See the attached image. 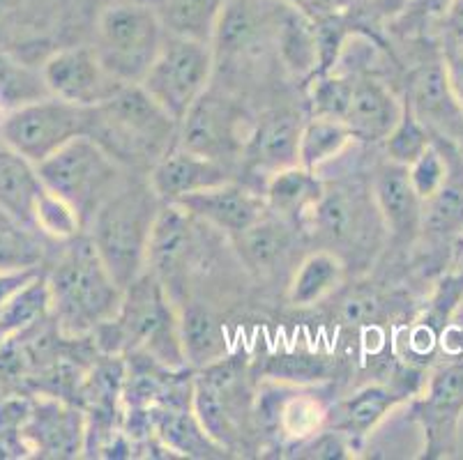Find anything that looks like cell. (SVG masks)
I'll list each match as a JSON object with an SVG mask.
<instances>
[{
  "instance_id": "obj_1",
  "label": "cell",
  "mask_w": 463,
  "mask_h": 460,
  "mask_svg": "<svg viewBox=\"0 0 463 460\" xmlns=\"http://www.w3.org/2000/svg\"><path fill=\"white\" fill-rule=\"evenodd\" d=\"M92 339L104 354L143 352L171 371L187 369L180 318L171 309L166 286L148 269L125 288L118 314L99 324Z\"/></svg>"
},
{
  "instance_id": "obj_2",
  "label": "cell",
  "mask_w": 463,
  "mask_h": 460,
  "mask_svg": "<svg viewBox=\"0 0 463 460\" xmlns=\"http://www.w3.org/2000/svg\"><path fill=\"white\" fill-rule=\"evenodd\" d=\"M88 136L118 164L153 168L178 143V122L134 83L90 108Z\"/></svg>"
},
{
  "instance_id": "obj_3",
  "label": "cell",
  "mask_w": 463,
  "mask_h": 460,
  "mask_svg": "<svg viewBox=\"0 0 463 460\" xmlns=\"http://www.w3.org/2000/svg\"><path fill=\"white\" fill-rule=\"evenodd\" d=\"M52 318L65 336H88L118 314L125 290L99 258L92 239H77L46 277Z\"/></svg>"
},
{
  "instance_id": "obj_4",
  "label": "cell",
  "mask_w": 463,
  "mask_h": 460,
  "mask_svg": "<svg viewBox=\"0 0 463 460\" xmlns=\"http://www.w3.org/2000/svg\"><path fill=\"white\" fill-rule=\"evenodd\" d=\"M162 208L150 183H128L90 219L92 244L123 290L148 269L150 238Z\"/></svg>"
},
{
  "instance_id": "obj_5",
  "label": "cell",
  "mask_w": 463,
  "mask_h": 460,
  "mask_svg": "<svg viewBox=\"0 0 463 460\" xmlns=\"http://www.w3.org/2000/svg\"><path fill=\"white\" fill-rule=\"evenodd\" d=\"M166 35L162 21L146 3L123 0L99 14L92 49L118 83L134 86L148 74Z\"/></svg>"
},
{
  "instance_id": "obj_6",
  "label": "cell",
  "mask_w": 463,
  "mask_h": 460,
  "mask_svg": "<svg viewBox=\"0 0 463 460\" xmlns=\"http://www.w3.org/2000/svg\"><path fill=\"white\" fill-rule=\"evenodd\" d=\"M42 187L67 201L90 223L102 202L120 187L118 162L90 136H79L37 166Z\"/></svg>"
},
{
  "instance_id": "obj_7",
  "label": "cell",
  "mask_w": 463,
  "mask_h": 460,
  "mask_svg": "<svg viewBox=\"0 0 463 460\" xmlns=\"http://www.w3.org/2000/svg\"><path fill=\"white\" fill-rule=\"evenodd\" d=\"M214 67L210 42L166 35L159 56L138 86L180 125L192 104L208 90Z\"/></svg>"
},
{
  "instance_id": "obj_8",
  "label": "cell",
  "mask_w": 463,
  "mask_h": 460,
  "mask_svg": "<svg viewBox=\"0 0 463 460\" xmlns=\"http://www.w3.org/2000/svg\"><path fill=\"white\" fill-rule=\"evenodd\" d=\"M90 108L49 97L28 101L0 122V136L35 166L79 136H88Z\"/></svg>"
},
{
  "instance_id": "obj_9",
  "label": "cell",
  "mask_w": 463,
  "mask_h": 460,
  "mask_svg": "<svg viewBox=\"0 0 463 460\" xmlns=\"http://www.w3.org/2000/svg\"><path fill=\"white\" fill-rule=\"evenodd\" d=\"M408 417L422 430V458L443 460L457 455L463 417V364L440 366L429 378L422 394L412 400Z\"/></svg>"
},
{
  "instance_id": "obj_10",
  "label": "cell",
  "mask_w": 463,
  "mask_h": 460,
  "mask_svg": "<svg viewBox=\"0 0 463 460\" xmlns=\"http://www.w3.org/2000/svg\"><path fill=\"white\" fill-rule=\"evenodd\" d=\"M240 122L242 116L233 101L219 92L205 90L180 120L175 147H184L231 166L235 159L242 157L247 146V141L240 138Z\"/></svg>"
},
{
  "instance_id": "obj_11",
  "label": "cell",
  "mask_w": 463,
  "mask_h": 460,
  "mask_svg": "<svg viewBox=\"0 0 463 460\" xmlns=\"http://www.w3.org/2000/svg\"><path fill=\"white\" fill-rule=\"evenodd\" d=\"M24 437L33 455L53 460L79 458L86 451V412L74 400L37 396L31 400Z\"/></svg>"
},
{
  "instance_id": "obj_12",
  "label": "cell",
  "mask_w": 463,
  "mask_h": 460,
  "mask_svg": "<svg viewBox=\"0 0 463 460\" xmlns=\"http://www.w3.org/2000/svg\"><path fill=\"white\" fill-rule=\"evenodd\" d=\"M42 79L53 97L86 108L102 104L123 88L104 70L92 46H71L53 53L44 62Z\"/></svg>"
},
{
  "instance_id": "obj_13",
  "label": "cell",
  "mask_w": 463,
  "mask_h": 460,
  "mask_svg": "<svg viewBox=\"0 0 463 460\" xmlns=\"http://www.w3.org/2000/svg\"><path fill=\"white\" fill-rule=\"evenodd\" d=\"M406 104L433 138L463 141V101L452 83L448 62H424L412 71Z\"/></svg>"
},
{
  "instance_id": "obj_14",
  "label": "cell",
  "mask_w": 463,
  "mask_h": 460,
  "mask_svg": "<svg viewBox=\"0 0 463 460\" xmlns=\"http://www.w3.org/2000/svg\"><path fill=\"white\" fill-rule=\"evenodd\" d=\"M327 415L330 408H326V403L311 391L270 390L263 396L259 394L256 400L259 428H263L268 436L281 437L286 446L326 428Z\"/></svg>"
},
{
  "instance_id": "obj_15",
  "label": "cell",
  "mask_w": 463,
  "mask_h": 460,
  "mask_svg": "<svg viewBox=\"0 0 463 460\" xmlns=\"http://www.w3.org/2000/svg\"><path fill=\"white\" fill-rule=\"evenodd\" d=\"M171 205H180L194 219L224 230L231 238L245 233L247 228H251L270 214L263 196L240 187L233 180L219 184V187L180 198L178 202H171Z\"/></svg>"
},
{
  "instance_id": "obj_16",
  "label": "cell",
  "mask_w": 463,
  "mask_h": 460,
  "mask_svg": "<svg viewBox=\"0 0 463 460\" xmlns=\"http://www.w3.org/2000/svg\"><path fill=\"white\" fill-rule=\"evenodd\" d=\"M376 201L364 198L357 189H336L323 193L309 217L314 219V230L318 238L335 247H360L372 239Z\"/></svg>"
},
{
  "instance_id": "obj_17",
  "label": "cell",
  "mask_w": 463,
  "mask_h": 460,
  "mask_svg": "<svg viewBox=\"0 0 463 460\" xmlns=\"http://www.w3.org/2000/svg\"><path fill=\"white\" fill-rule=\"evenodd\" d=\"M231 180H233L231 166L184 150V147H174L166 152L150 168L148 175L150 187L162 198V202H178L180 198L219 187Z\"/></svg>"
},
{
  "instance_id": "obj_18",
  "label": "cell",
  "mask_w": 463,
  "mask_h": 460,
  "mask_svg": "<svg viewBox=\"0 0 463 460\" xmlns=\"http://www.w3.org/2000/svg\"><path fill=\"white\" fill-rule=\"evenodd\" d=\"M373 201L383 223L392 230L394 238L411 239L422 228V198L415 193L408 177V166L387 159L373 177Z\"/></svg>"
},
{
  "instance_id": "obj_19",
  "label": "cell",
  "mask_w": 463,
  "mask_h": 460,
  "mask_svg": "<svg viewBox=\"0 0 463 460\" xmlns=\"http://www.w3.org/2000/svg\"><path fill=\"white\" fill-rule=\"evenodd\" d=\"M403 113V104L394 92L372 76H355L353 95L344 122L353 138L367 143L385 141Z\"/></svg>"
},
{
  "instance_id": "obj_20",
  "label": "cell",
  "mask_w": 463,
  "mask_h": 460,
  "mask_svg": "<svg viewBox=\"0 0 463 460\" xmlns=\"http://www.w3.org/2000/svg\"><path fill=\"white\" fill-rule=\"evenodd\" d=\"M300 134V117L288 111L268 113L247 138L242 157L251 168L268 173V175L281 171V168L296 166L300 164V157H298Z\"/></svg>"
},
{
  "instance_id": "obj_21",
  "label": "cell",
  "mask_w": 463,
  "mask_h": 460,
  "mask_svg": "<svg viewBox=\"0 0 463 460\" xmlns=\"http://www.w3.org/2000/svg\"><path fill=\"white\" fill-rule=\"evenodd\" d=\"M153 436L174 455L184 458H224L226 449L208 436L192 408L180 405H150L146 408Z\"/></svg>"
},
{
  "instance_id": "obj_22",
  "label": "cell",
  "mask_w": 463,
  "mask_h": 460,
  "mask_svg": "<svg viewBox=\"0 0 463 460\" xmlns=\"http://www.w3.org/2000/svg\"><path fill=\"white\" fill-rule=\"evenodd\" d=\"M192 221L194 217L187 210L171 202H164L155 221L148 249V272H153L166 288L183 272L192 251Z\"/></svg>"
},
{
  "instance_id": "obj_23",
  "label": "cell",
  "mask_w": 463,
  "mask_h": 460,
  "mask_svg": "<svg viewBox=\"0 0 463 460\" xmlns=\"http://www.w3.org/2000/svg\"><path fill=\"white\" fill-rule=\"evenodd\" d=\"M406 399V390H394V387L387 385L362 387L355 394H351L348 399L339 400L335 408H330L327 426L346 433L357 445H362V440L372 436L373 430L378 428V424Z\"/></svg>"
},
{
  "instance_id": "obj_24",
  "label": "cell",
  "mask_w": 463,
  "mask_h": 460,
  "mask_svg": "<svg viewBox=\"0 0 463 460\" xmlns=\"http://www.w3.org/2000/svg\"><path fill=\"white\" fill-rule=\"evenodd\" d=\"M323 193H326V187L316 177V171L296 164V166L281 168L268 177L263 198L270 214L284 219V221H298V219L311 214Z\"/></svg>"
},
{
  "instance_id": "obj_25",
  "label": "cell",
  "mask_w": 463,
  "mask_h": 460,
  "mask_svg": "<svg viewBox=\"0 0 463 460\" xmlns=\"http://www.w3.org/2000/svg\"><path fill=\"white\" fill-rule=\"evenodd\" d=\"M37 166L12 147H0V212L24 226H33L35 202L42 193Z\"/></svg>"
},
{
  "instance_id": "obj_26",
  "label": "cell",
  "mask_w": 463,
  "mask_h": 460,
  "mask_svg": "<svg viewBox=\"0 0 463 460\" xmlns=\"http://www.w3.org/2000/svg\"><path fill=\"white\" fill-rule=\"evenodd\" d=\"M277 7H279V3H277ZM277 7L272 16L277 14ZM268 10L270 7L263 5L260 0H226L224 10H222L217 25H214L213 40H210L214 61L219 56H238L247 46L254 44L260 31L272 19Z\"/></svg>"
},
{
  "instance_id": "obj_27",
  "label": "cell",
  "mask_w": 463,
  "mask_h": 460,
  "mask_svg": "<svg viewBox=\"0 0 463 460\" xmlns=\"http://www.w3.org/2000/svg\"><path fill=\"white\" fill-rule=\"evenodd\" d=\"M440 143L448 150L449 175L436 196L424 201L422 230L433 238H452L463 230V159L454 143L443 138Z\"/></svg>"
},
{
  "instance_id": "obj_28",
  "label": "cell",
  "mask_w": 463,
  "mask_h": 460,
  "mask_svg": "<svg viewBox=\"0 0 463 460\" xmlns=\"http://www.w3.org/2000/svg\"><path fill=\"white\" fill-rule=\"evenodd\" d=\"M184 357L189 366L205 369L226 357V332L222 320L201 302H189L180 315Z\"/></svg>"
},
{
  "instance_id": "obj_29",
  "label": "cell",
  "mask_w": 463,
  "mask_h": 460,
  "mask_svg": "<svg viewBox=\"0 0 463 460\" xmlns=\"http://www.w3.org/2000/svg\"><path fill=\"white\" fill-rule=\"evenodd\" d=\"M162 21L168 35L213 40L214 25L226 0H141Z\"/></svg>"
},
{
  "instance_id": "obj_30",
  "label": "cell",
  "mask_w": 463,
  "mask_h": 460,
  "mask_svg": "<svg viewBox=\"0 0 463 460\" xmlns=\"http://www.w3.org/2000/svg\"><path fill=\"white\" fill-rule=\"evenodd\" d=\"M233 239L240 260L256 274L275 272L277 265L284 263L290 249V233L286 221L279 217H270V214L247 228L245 233L235 235Z\"/></svg>"
},
{
  "instance_id": "obj_31",
  "label": "cell",
  "mask_w": 463,
  "mask_h": 460,
  "mask_svg": "<svg viewBox=\"0 0 463 460\" xmlns=\"http://www.w3.org/2000/svg\"><path fill=\"white\" fill-rule=\"evenodd\" d=\"M344 260L327 249L309 253L290 278L288 302L298 309L314 306L339 288L344 281Z\"/></svg>"
},
{
  "instance_id": "obj_32",
  "label": "cell",
  "mask_w": 463,
  "mask_h": 460,
  "mask_svg": "<svg viewBox=\"0 0 463 460\" xmlns=\"http://www.w3.org/2000/svg\"><path fill=\"white\" fill-rule=\"evenodd\" d=\"M351 141L353 134L346 127V122L336 120V117L314 116L309 122L302 125L300 152H298L300 166L316 171L323 164L339 157Z\"/></svg>"
},
{
  "instance_id": "obj_33",
  "label": "cell",
  "mask_w": 463,
  "mask_h": 460,
  "mask_svg": "<svg viewBox=\"0 0 463 460\" xmlns=\"http://www.w3.org/2000/svg\"><path fill=\"white\" fill-rule=\"evenodd\" d=\"M263 375L275 382L288 385H311V382H326L332 375V361L318 352L307 350H284L265 360Z\"/></svg>"
},
{
  "instance_id": "obj_34",
  "label": "cell",
  "mask_w": 463,
  "mask_h": 460,
  "mask_svg": "<svg viewBox=\"0 0 463 460\" xmlns=\"http://www.w3.org/2000/svg\"><path fill=\"white\" fill-rule=\"evenodd\" d=\"M433 136L427 127L422 125L412 108L403 101V113L399 117V122L394 125V129L390 132V136L385 138V152L387 159L394 164H402V166H411L420 155L431 147Z\"/></svg>"
},
{
  "instance_id": "obj_35",
  "label": "cell",
  "mask_w": 463,
  "mask_h": 460,
  "mask_svg": "<svg viewBox=\"0 0 463 460\" xmlns=\"http://www.w3.org/2000/svg\"><path fill=\"white\" fill-rule=\"evenodd\" d=\"M33 226L40 228L44 235H52L56 239H74L83 226V219L70 202L62 201L56 193L42 189L40 198L35 202V214H33Z\"/></svg>"
},
{
  "instance_id": "obj_36",
  "label": "cell",
  "mask_w": 463,
  "mask_h": 460,
  "mask_svg": "<svg viewBox=\"0 0 463 460\" xmlns=\"http://www.w3.org/2000/svg\"><path fill=\"white\" fill-rule=\"evenodd\" d=\"M353 83H355V76L336 74V71H323V74L311 83L309 99L311 108H314V116L344 120V116H346L348 111V104H351Z\"/></svg>"
},
{
  "instance_id": "obj_37",
  "label": "cell",
  "mask_w": 463,
  "mask_h": 460,
  "mask_svg": "<svg viewBox=\"0 0 463 460\" xmlns=\"http://www.w3.org/2000/svg\"><path fill=\"white\" fill-rule=\"evenodd\" d=\"M357 449H360V445L353 437L332 428V426H326V428H321L314 436L286 446V451H288L286 455L300 460H344L353 458Z\"/></svg>"
},
{
  "instance_id": "obj_38",
  "label": "cell",
  "mask_w": 463,
  "mask_h": 460,
  "mask_svg": "<svg viewBox=\"0 0 463 460\" xmlns=\"http://www.w3.org/2000/svg\"><path fill=\"white\" fill-rule=\"evenodd\" d=\"M31 400L5 399L0 400V460L31 458L33 451L24 437Z\"/></svg>"
},
{
  "instance_id": "obj_39",
  "label": "cell",
  "mask_w": 463,
  "mask_h": 460,
  "mask_svg": "<svg viewBox=\"0 0 463 460\" xmlns=\"http://www.w3.org/2000/svg\"><path fill=\"white\" fill-rule=\"evenodd\" d=\"M37 258V247L24 233V223L0 212V272L35 269Z\"/></svg>"
},
{
  "instance_id": "obj_40",
  "label": "cell",
  "mask_w": 463,
  "mask_h": 460,
  "mask_svg": "<svg viewBox=\"0 0 463 460\" xmlns=\"http://www.w3.org/2000/svg\"><path fill=\"white\" fill-rule=\"evenodd\" d=\"M449 175V157L448 150H445L443 143H431L424 155H420L415 162L408 166V177H411V184L415 189L420 198L429 201L431 196H436L438 189L443 187L445 180Z\"/></svg>"
},
{
  "instance_id": "obj_41",
  "label": "cell",
  "mask_w": 463,
  "mask_h": 460,
  "mask_svg": "<svg viewBox=\"0 0 463 460\" xmlns=\"http://www.w3.org/2000/svg\"><path fill=\"white\" fill-rule=\"evenodd\" d=\"M364 0H305V12L311 21H332V19H344L351 14L353 10L362 5Z\"/></svg>"
},
{
  "instance_id": "obj_42",
  "label": "cell",
  "mask_w": 463,
  "mask_h": 460,
  "mask_svg": "<svg viewBox=\"0 0 463 460\" xmlns=\"http://www.w3.org/2000/svg\"><path fill=\"white\" fill-rule=\"evenodd\" d=\"M440 28H443V40L452 53H463V0H454L448 14L440 19Z\"/></svg>"
},
{
  "instance_id": "obj_43",
  "label": "cell",
  "mask_w": 463,
  "mask_h": 460,
  "mask_svg": "<svg viewBox=\"0 0 463 460\" xmlns=\"http://www.w3.org/2000/svg\"><path fill=\"white\" fill-rule=\"evenodd\" d=\"M378 314V299L367 293H355L344 302V318L351 324L372 323Z\"/></svg>"
},
{
  "instance_id": "obj_44",
  "label": "cell",
  "mask_w": 463,
  "mask_h": 460,
  "mask_svg": "<svg viewBox=\"0 0 463 460\" xmlns=\"http://www.w3.org/2000/svg\"><path fill=\"white\" fill-rule=\"evenodd\" d=\"M454 0H408L406 10L408 16L420 23H429V21H440L448 10L452 7Z\"/></svg>"
},
{
  "instance_id": "obj_45",
  "label": "cell",
  "mask_w": 463,
  "mask_h": 460,
  "mask_svg": "<svg viewBox=\"0 0 463 460\" xmlns=\"http://www.w3.org/2000/svg\"><path fill=\"white\" fill-rule=\"evenodd\" d=\"M37 274L35 269H14V272H0V306H5L16 293H19L28 281H33Z\"/></svg>"
},
{
  "instance_id": "obj_46",
  "label": "cell",
  "mask_w": 463,
  "mask_h": 460,
  "mask_svg": "<svg viewBox=\"0 0 463 460\" xmlns=\"http://www.w3.org/2000/svg\"><path fill=\"white\" fill-rule=\"evenodd\" d=\"M369 7L378 12V14H385V16H397L403 14L406 10L408 0H364Z\"/></svg>"
},
{
  "instance_id": "obj_47",
  "label": "cell",
  "mask_w": 463,
  "mask_h": 460,
  "mask_svg": "<svg viewBox=\"0 0 463 460\" xmlns=\"http://www.w3.org/2000/svg\"><path fill=\"white\" fill-rule=\"evenodd\" d=\"M281 3L288 7H296V10H300V12H302V7H305V0H281Z\"/></svg>"
}]
</instances>
